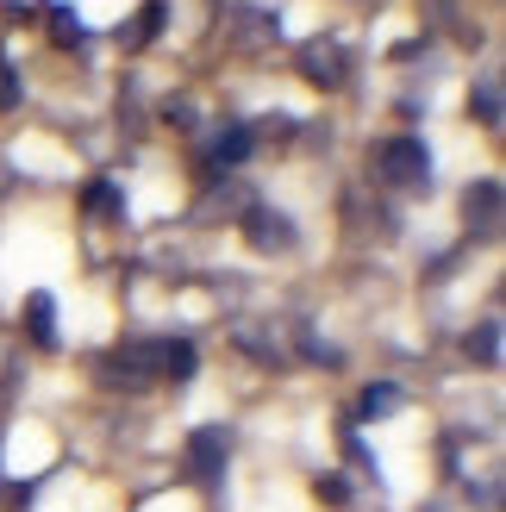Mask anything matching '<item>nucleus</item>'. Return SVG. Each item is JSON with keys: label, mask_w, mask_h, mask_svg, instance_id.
Segmentation results:
<instances>
[{"label": "nucleus", "mask_w": 506, "mask_h": 512, "mask_svg": "<svg viewBox=\"0 0 506 512\" xmlns=\"http://www.w3.org/2000/svg\"><path fill=\"white\" fill-rule=\"evenodd\" d=\"M244 238L257 250H288L294 244V219L288 213H269V207H250L244 213Z\"/></svg>", "instance_id": "nucleus-5"}, {"label": "nucleus", "mask_w": 506, "mask_h": 512, "mask_svg": "<svg viewBox=\"0 0 506 512\" xmlns=\"http://www.w3.org/2000/svg\"><path fill=\"white\" fill-rule=\"evenodd\" d=\"M469 356H475L482 369H494V363H500V325H494V319L469 331Z\"/></svg>", "instance_id": "nucleus-10"}, {"label": "nucleus", "mask_w": 506, "mask_h": 512, "mask_svg": "<svg viewBox=\"0 0 506 512\" xmlns=\"http://www.w3.org/2000/svg\"><path fill=\"white\" fill-rule=\"evenodd\" d=\"M319 500H332V506H344V500H350V488H344V475H325V481H319Z\"/></svg>", "instance_id": "nucleus-17"}, {"label": "nucleus", "mask_w": 506, "mask_h": 512, "mask_svg": "<svg viewBox=\"0 0 506 512\" xmlns=\"http://www.w3.org/2000/svg\"><path fill=\"white\" fill-rule=\"evenodd\" d=\"M157 32H163V0H144V7L132 13V25H125L119 38H125V44L138 50V44H150V38H157Z\"/></svg>", "instance_id": "nucleus-9"}, {"label": "nucleus", "mask_w": 506, "mask_h": 512, "mask_svg": "<svg viewBox=\"0 0 506 512\" xmlns=\"http://www.w3.org/2000/svg\"><path fill=\"white\" fill-rule=\"evenodd\" d=\"M88 213H94V219H119V213H125L119 188H113V182H94V188H88Z\"/></svg>", "instance_id": "nucleus-13"}, {"label": "nucleus", "mask_w": 506, "mask_h": 512, "mask_svg": "<svg viewBox=\"0 0 506 512\" xmlns=\"http://www.w3.org/2000/svg\"><path fill=\"white\" fill-rule=\"evenodd\" d=\"M300 75H307L313 88H344V75H350V50L332 44V38L300 44Z\"/></svg>", "instance_id": "nucleus-3"}, {"label": "nucleus", "mask_w": 506, "mask_h": 512, "mask_svg": "<svg viewBox=\"0 0 506 512\" xmlns=\"http://www.w3.org/2000/svg\"><path fill=\"white\" fill-rule=\"evenodd\" d=\"M25 331H32V344H57V306H50V294L25 300Z\"/></svg>", "instance_id": "nucleus-8"}, {"label": "nucleus", "mask_w": 506, "mask_h": 512, "mask_svg": "<svg viewBox=\"0 0 506 512\" xmlns=\"http://www.w3.org/2000/svg\"><path fill=\"white\" fill-rule=\"evenodd\" d=\"M225 456H232V438H225L219 425H200L188 438V469H194V481H207V488L225 475Z\"/></svg>", "instance_id": "nucleus-4"}, {"label": "nucleus", "mask_w": 506, "mask_h": 512, "mask_svg": "<svg viewBox=\"0 0 506 512\" xmlns=\"http://www.w3.org/2000/svg\"><path fill=\"white\" fill-rule=\"evenodd\" d=\"M463 213H469V225H475L482 238L500 232V182H494V175H488V182H475V188L463 194Z\"/></svg>", "instance_id": "nucleus-6"}, {"label": "nucleus", "mask_w": 506, "mask_h": 512, "mask_svg": "<svg viewBox=\"0 0 506 512\" xmlns=\"http://www.w3.org/2000/svg\"><path fill=\"white\" fill-rule=\"evenodd\" d=\"M394 406H400V388H388V381H382V388H369V394H363V413H369V419L394 413Z\"/></svg>", "instance_id": "nucleus-15"}, {"label": "nucleus", "mask_w": 506, "mask_h": 512, "mask_svg": "<svg viewBox=\"0 0 506 512\" xmlns=\"http://www.w3.org/2000/svg\"><path fill=\"white\" fill-rule=\"evenodd\" d=\"M250 144H257V138H250V125H225V132L213 138V169L244 163V157H250Z\"/></svg>", "instance_id": "nucleus-7"}, {"label": "nucleus", "mask_w": 506, "mask_h": 512, "mask_svg": "<svg viewBox=\"0 0 506 512\" xmlns=\"http://www.w3.org/2000/svg\"><path fill=\"white\" fill-rule=\"evenodd\" d=\"M50 38H57V44H82V38H88V25L75 19L69 7H57V13H50Z\"/></svg>", "instance_id": "nucleus-14"}, {"label": "nucleus", "mask_w": 506, "mask_h": 512, "mask_svg": "<svg viewBox=\"0 0 506 512\" xmlns=\"http://www.w3.org/2000/svg\"><path fill=\"white\" fill-rule=\"evenodd\" d=\"M469 113L482 119V125H500V82H475V94H469Z\"/></svg>", "instance_id": "nucleus-12"}, {"label": "nucleus", "mask_w": 506, "mask_h": 512, "mask_svg": "<svg viewBox=\"0 0 506 512\" xmlns=\"http://www.w3.org/2000/svg\"><path fill=\"white\" fill-rule=\"evenodd\" d=\"M7 107H19V75H13V63H0V113Z\"/></svg>", "instance_id": "nucleus-16"}, {"label": "nucleus", "mask_w": 506, "mask_h": 512, "mask_svg": "<svg viewBox=\"0 0 506 512\" xmlns=\"http://www.w3.org/2000/svg\"><path fill=\"white\" fill-rule=\"evenodd\" d=\"M375 169H382V182H394V188H425L432 182V150L419 138H388L375 150Z\"/></svg>", "instance_id": "nucleus-1"}, {"label": "nucleus", "mask_w": 506, "mask_h": 512, "mask_svg": "<svg viewBox=\"0 0 506 512\" xmlns=\"http://www.w3.org/2000/svg\"><path fill=\"white\" fill-rule=\"evenodd\" d=\"M194 363H200V356H194V344H188V338H175V344H163V375H175V381H188V375H194Z\"/></svg>", "instance_id": "nucleus-11"}, {"label": "nucleus", "mask_w": 506, "mask_h": 512, "mask_svg": "<svg viewBox=\"0 0 506 512\" xmlns=\"http://www.w3.org/2000/svg\"><path fill=\"white\" fill-rule=\"evenodd\" d=\"M163 375V344H125L107 356V381L113 388H144V381Z\"/></svg>", "instance_id": "nucleus-2"}]
</instances>
